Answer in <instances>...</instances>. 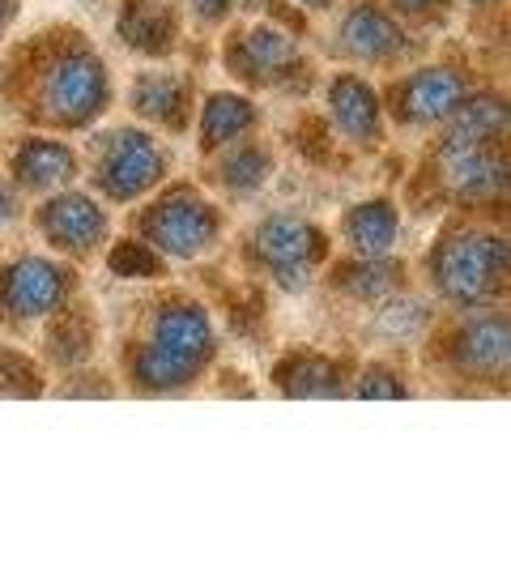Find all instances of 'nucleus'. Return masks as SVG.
<instances>
[{
	"label": "nucleus",
	"mask_w": 511,
	"mask_h": 567,
	"mask_svg": "<svg viewBox=\"0 0 511 567\" xmlns=\"http://www.w3.org/2000/svg\"><path fill=\"white\" fill-rule=\"evenodd\" d=\"M430 278H435V290L448 303L482 308L503 290L508 239L503 235H482V230H452L430 252Z\"/></svg>",
	"instance_id": "obj_1"
},
{
	"label": "nucleus",
	"mask_w": 511,
	"mask_h": 567,
	"mask_svg": "<svg viewBox=\"0 0 511 567\" xmlns=\"http://www.w3.org/2000/svg\"><path fill=\"white\" fill-rule=\"evenodd\" d=\"M107 69L94 48H64L39 73V112L56 128H85L107 112Z\"/></svg>",
	"instance_id": "obj_2"
},
{
	"label": "nucleus",
	"mask_w": 511,
	"mask_h": 567,
	"mask_svg": "<svg viewBox=\"0 0 511 567\" xmlns=\"http://www.w3.org/2000/svg\"><path fill=\"white\" fill-rule=\"evenodd\" d=\"M167 175V150L142 128H112L94 145V184L112 200L145 197Z\"/></svg>",
	"instance_id": "obj_3"
},
{
	"label": "nucleus",
	"mask_w": 511,
	"mask_h": 567,
	"mask_svg": "<svg viewBox=\"0 0 511 567\" xmlns=\"http://www.w3.org/2000/svg\"><path fill=\"white\" fill-rule=\"evenodd\" d=\"M142 235L149 239V248L167 256H200L205 248H213V239L222 235V214L197 197V188L179 184L167 197H158L142 214Z\"/></svg>",
	"instance_id": "obj_4"
},
{
	"label": "nucleus",
	"mask_w": 511,
	"mask_h": 567,
	"mask_svg": "<svg viewBox=\"0 0 511 567\" xmlns=\"http://www.w3.org/2000/svg\"><path fill=\"white\" fill-rule=\"evenodd\" d=\"M260 265L278 278V286L299 290L312 282V274L328 260V235L299 218V214H269L252 235Z\"/></svg>",
	"instance_id": "obj_5"
},
{
	"label": "nucleus",
	"mask_w": 511,
	"mask_h": 567,
	"mask_svg": "<svg viewBox=\"0 0 511 567\" xmlns=\"http://www.w3.org/2000/svg\"><path fill=\"white\" fill-rule=\"evenodd\" d=\"M73 295V274L60 260L22 256L0 269V320L4 324H27L60 312Z\"/></svg>",
	"instance_id": "obj_6"
},
{
	"label": "nucleus",
	"mask_w": 511,
	"mask_h": 567,
	"mask_svg": "<svg viewBox=\"0 0 511 567\" xmlns=\"http://www.w3.org/2000/svg\"><path fill=\"white\" fill-rule=\"evenodd\" d=\"M227 69L243 85H290L303 73V56L294 39L273 27H243L230 34L227 43Z\"/></svg>",
	"instance_id": "obj_7"
},
{
	"label": "nucleus",
	"mask_w": 511,
	"mask_h": 567,
	"mask_svg": "<svg viewBox=\"0 0 511 567\" xmlns=\"http://www.w3.org/2000/svg\"><path fill=\"white\" fill-rule=\"evenodd\" d=\"M465 94H469V78L460 69L426 64V69H418L405 82L393 85L388 103H393V115L405 128H423V124H435V120H448Z\"/></svg>",
	"instance_id": "obj_8"
},
{
	"label": "nucleus",
	"mask_w": 511,
	"mask_h": 567,
	"mask_svg": "<svg viewBox=\"0 0 511 567\" xmlns=\"http://www.w3.org/2000/svg\"><path fill=\"white\" fill-rule=\"evenodd\" d=\"M39 235L56 248V252L85 260L103 239H107V214L103 205L85 193H60V197L43 200L39 209Z\"/></svg>",
	"instance_id": "obj_9"
},
{
	"label": "nucleus",
	"mask_w": 511,
	"mask_h": 567,
	"mask_svg": "<svg viewBox=\"0 0 511 567\" xmlns=\"http://www.w3.org/2000/svg\"><path fill=\"white\" fill-rule=\"evenodd\" d=\"M154 346L167 350L170 359L188 363V368H205L218 350V333L209 312L192 303V299H170L154 312Z\"/></svg>",
	"instance_id": "obj_10"
},
{
	"label": "nucleus",
	"mask_w": 511,
	"mask_h": 567,
	"mask_svg": "<svg viewBox=\"0 0 511 567\" xmlns=\"http://www.w3.org/2000/svg\"><path fill=\"white\" fill-rule=\"evenodd\" d=\"M341 52L354 60H367V64H388V60H400L409 52V34L397 18L375 4V0H358L345 22H341Z\"/></svg>",
	"instance_id": "obj_11"
},
{
	"label": "nucleus",
	"mask_w": 511,
	"mask_h": 567,
	"mask_svg": "<svg viewBox=\"0 0 511 567\" xmlns=\"http://www.w3.org/2000/svg\"><path fill=\"white\" fill-rule=\"evenodd\" d=\"M439 167L448 175V188L465 200H490L508 193V158L494 145H465L444 137Z\"/></svg>",
	"instance_id": "obj_12"
},
{
	"label": "nucleus",
	"mask_w": 511,
	"mask_h": 567,
	"mask_svg": "<svg viewBox=\"0 0 511 567\" xmlns=\"http://www.w3.org/2000/svg\"><path fill=\"white\" fill-rule=\"evenodd\" d=\"M511 359V333L508 316L482 312L469 324H460L452 338V363L456 371H465L469 380H499L508 371Z\"/></svg>",
	"instance_id": "obj_13"
},
{
	"label": "nucleus",
	"mask_w": 511,
	"mask_h": 567,
	"mask_svg": "<svg viewBox=\"0 0 511 567\" xmlns=\"http://www.w3.org/2000/svg\"><path fill=\"white\" fill-rule=\"evenodd\" d=\"M9 175L22 193H56L64 184H73L77 154L52 137H22L9 158Z\"/></svg>",
	"instance_id": "obj_14"
},
{
	"label": "nucleus",
	"mask_w": 511,
	"mask_h": 567,
	"mask_svg": "<svg viewBox=\"0 0 511 567\" xmlns=\"http://www.w3.org/2000/svg\"><path fill=\"white\" fill-rule=\"evenodd\" d=\"M328 112H333V124L350 137L354 145H379L384 137V112H379V94L371 90L363 78L354 73H341L328 85Z\"/></svg>",
	"instance_id": "obj_15"
},
{
	"label": "nucleus",
	"mask_w": 511,
	"mask_h": 567,
	"mask_svg": "<svg viewBox=\"0 0 511 567\" xmlns=\"http://www.w3.org/2000/svg\"><path fill=\"white\" fill-rule=\"evenodd\" d=\"M133 112L167 128V133H184L188 128V115H192V82L188 78H175V73H142L133 82Z\"/></svg>",
	"instance_id": "obj_16"
},
{
	"label": "nucleus",
	"mask_w": 511,
	"mask_h": 567,
	"mask_svg": "<svg viewBox=\"0 0 511 567\" xmlns=\"http://www.w3.org/2000/svg\"><path fill=\"white\" fill-rule=\"evenodd\" d=\"M119 39L142 56H167L179 39V18L167 0H124L119 9Z\"/></svg>",
	"instance_id": "obj_17"
},
{
	"label": "nucleus",
	"mask_w": 511,
	"mask_h": 567,
	"mask_svg": "<svg viewBox=\"0 0 511 567\" xmlns=\"http://www.w3.org/2000/svg\"><path fill=\"white\" fill-rule=\"evenodd\" d=\"M273 384L285 398H345V371L337 359L328 354H312V350H294L273 368Z\"/></svg>",
	"instance_id": "obj_18"
},
{
	"label": "nucleus",
	"mask_w": 511,
	"mask_h": 567,
	"mask_svg": "<svg viewBox=\"0 0 511 567\" xmlns=\"http://www.w3.org/2000/svg\"><path fill=\"white\" fill-rule=\"evenodd\" d=\"M345 239H350V248L363 256H388L397 248L400 239V214L393 197H375V200H363V205H354L350 214H345Z\"/></svg>",
	"instance_id": "obj_19"
},
{
	"label": "nucleus",
	"mask_w": 511,
	"mask_h": 567,
	"mask_svg": "<svg viewBox=\"0 0 511 567\" xmlns=\"http://www.w3.org/2000/svg\"><path fill=\"white\" fill-rule=\"evenodd\" d=\"M260 120V107L243 94H213L200 112V150L213 154V150H227L239 137H248Z\"/></svg>",
	"instance_id": "obj_20"
},
{
	"label": "nucleus",
	"mask_w": 511,
	"mask_h": 567,
	"mask_svg": "<svg viewBox=\"0 0 511 567\" xmlns=\"http://www.w3.org/2000/svg\"><path fill=\"white\" fill-rule=\"evenodd\" d=\"M503 128H508V103L499 94H465L448 124V142L494 145L503 137Z\"/></svg>",
	"instance_id": "obj_21"
},
{
	"label": "nucleus",
	"mask_w": 511,
	"mask_h": 567,
	"mask_svg": "<svg viewBox=\"0 0 511 567\" xmlns=\"http://www.w3.org/2000/svg\"><path fill=\"white\" fill-rule=\"evenodd\" d=\"M333 286L345 299H363V303H384L388 295L400 290V265L384 260V256H363V260H345L337 274H333Z\"/></svg>",
	"instance_id": "obj_22"
},
{
	"label": "nucleus",
	"mask_w": 511,
	"mask_h": 567,
	"mask_svg": "<svg viewBox=\"0 0 511 567\" xmlns=\"http://www.w3.org/2000/svg\"><path fill=\"white\" fill-rule=\"evenodd\" d=\"M128 375H133V384L142 393H175V389H184V384L197 380V368L170 359L167 350H158L154 341H145V346H137L128 354Z\"/></svg>",
	"instance_id": "obj_23"
},
{
	"label": "nucleus",
	"mask_w": 511,
	"mask_h": 567,
	"mask_svg": "<svg viewBox=\"0 0 511 567\" xmlns=\"http://www.w3.org/2000/svg\"><path fill=\"white\" fill-rule=\"evenodd\" d=\"M56 316V312H52ZM94 350V324L82 308H60L56 324L48 329V354L56 359L60 368H82Z\"/></svg>",
	"instance_id": "obj_24"
},
{
	"label": "nucleus",
	"mask_w": 511,
	"mask_h": 567,
	"mask_svg": "<svg viewBox=\"0 0 511 567\" xmlns=\"http://www.w3.org/2000/svg\"><path fill=\"white\" fill-rule=\"evenodd\" d=\"M218 175V184L230 188L234 197H252L255 188L273 175V158H269V150L264 145H243V150H234L222 158V167L213 171Z\"/></svg>",
	"instance_id": "obj_25"
},
{
	"label": "nucleus",
	"mask_w": 511,
	"mask_h": 567,
	"mask_svg": "<svg viewBox=\"0 0 511 567\" xmlns=\"http://www.w3.org/2000/svg\"><path fill=\"white\" fill-rule=\"evenodd\" d=\"M426 320H430V312H426L423 303L397 290V295L384 299V308H379V316H375V333L388 341H409L423 333Z\"/></svg>",
	"instance_id": "obj_26"
},
{
	"label": "nucleus",
	"mask_w": 511,
	"mask_h": 567,
	"mask_svg": "<svg viewBox=\"0 0 511 567\" xmlns=\"http://www.w3.org/2000/svg\"><path fill=\"white\" fill-rule=\"evenodd\" d=\"M112 274H119V278H163L167 265L142 239H119L112 248Z\"/></svg>",
	"instance_id": "obj_27"
},
{
	"label": "nucleus",
	"mask_w": 511,
	"mask_h": 567,
	"mask_svg": "<svg viewBox=\"0 0 511 567\" xmlns=\"http://www.w3.org/2000/svg\"><path fill=\"white\" fill-rule=\"evenodd\" d=\"M0 393L4 398H39L43 393V375L27 354L0 350Z\"/></svg>",
	"instance_id": "obj_28"
},
{
	"label": "nucleus",
	"mask_w": 511,
	"mask_h": 567,
	"mask_svg": "<svg viewBox=\"0 0 511 567\" xmlns=\"http://www.w3.org/2000/svg\"><path fill=\"white\" fill-rule=\"evenodd\" d=\"M354 393L358 398H409V384L393 368H379L375 363V368H367L354 380Z\"/></svg>",
	"instance_id": "obj_29"
},
{
	"label": "nucleus",
	"mask_w": 511,
	"mask_h": 567,
	"mask_svg": "<svg viewBox=\"0 0 511 567\" xmlns=\"http://www.w3.org/2000/svg\"><path fill=\"white\" fill-rule=\"evenodd\" d=\"M393 9H397L400 18H414V22H435V18H444V9L452 4V0H388Z\"/></svg>",
	"instance_id": "obj_30"
},
{
	"label": "nucleus",
	"mask_w": 511,
	"mask_h": 567,
	"mask_svg": "<svg viewBox=\"0 0 511 567\" xmlns=\"http://www.w3.org/2000/svg\"><path fill=\"white\" fill-rule=\"evenodd\" d=\"M188 4H192V13H197L205 27H218V22L230 18V4L234 0H188Z\"/></svg>",
	"instance_id": "obj_31"
},
{
	"label": "nucleus",
	"mask_w": 511,
	"mask_h": 567,
	"mask_svg": "<svg viewBox=\"0 0 511 567\" xmlns=\"http://www.w3.org/2000/svg\"><path fill=\"white\" fill-rule=\"evenodd\" d=\"M18 214H22V197L0 179V230L9 227V223H18Z\"/></svg>",
	"instance_id": "obj_32"
},
{
	"label": "nucleus",
	"mask_w": 511,
	"mask_h": 567,
	"mask_svg": "<svg viewBox=\"0 0 511 567\" xmlns=\"http://www.w3.org/2000/svg\"><path fill=\"white\" fill-rule=\"evenodd\" d=\"M243 9H252V13H273V18H282V22H299V18L285 9V0H243Z\"/></svg>",
	"instance_id": "obj_33"
},
{
	"label": "nucleus",
	"mask_w": 511,
	"mask_h": 567,
	"mask_svg": "<svg viewBox=\"0 0 511 567\" xmlns=\"http://www.w3.org/2000/svg\"><path fill=\"white\" fill-rule=\"evenodd\" d=\"M60 393H103V398H107V393H112V384H107V380H94V375H90V380L82 375V380H69Z\"/></svg>",
	"instance_id": "obj_34"
},
{
	"label": "nucleus",
	"mask_w": 511,
	"mask_h": 567,
	"mask_svg": "<svg viewBox=\"0 0 511 567\" xmlns=\"http://www.w3.org/2000/svg\"><path fill=\"white\" fill-rule=\"evenodd\" d=\"M13 9H18L13 0H0V34H4V27H9V18H13Z\"/></svg>",
	"instance_id": "obj_35"
},
{
	"label": "nucleus",
	"mask_w": 511,
	"mask_h": 567,
	"mask_svg": "<svg viewBox=\"0 0 511 567\" xmlns=\"http://www.w3.org/2000/svg\"><path fill=\"white\" fill-rule=\"evenodd\" d=\"M299 4H307V9H328L333 0H299Z\"/></svg>",
	"instance_id": "obj_36"
},
{
	"label": "nucleus",
	"mask_w": 511,
	"mask_h": 567,
	"mask_svg": "<svg viewBox=\"0 0 511 567\" xmlns=\"http://www.w3.org/2000/svg\"><path fill=\"white\" fill-rule=\"evenodd\" d=\"M473 4H486V0H473Z\"/></svg>",
	"instance_id": "obj_37"
}]
</instances>
